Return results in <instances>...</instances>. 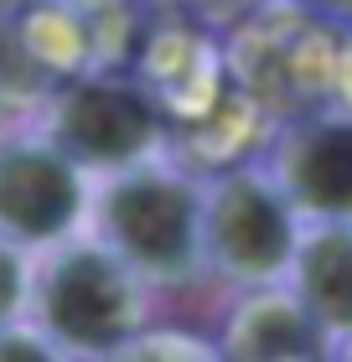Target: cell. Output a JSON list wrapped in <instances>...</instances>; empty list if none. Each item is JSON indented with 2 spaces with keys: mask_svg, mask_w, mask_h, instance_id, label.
Wrapping results in <instances>:
<instances>
[{
  "mask_svg": "<svg viewBox=\"0 0 352 362\" xmlns=\"http://www.w3.org/2000/svg\"><path fill=\"white\" fill-rule=\"evenodd\" d=\"M98 238L125 269L176 279L203 254V197L176 176H120L98 197Z\"/></svg>",
  "mask_w": 352,
  "mask_h": 362,
  "instance_id": "1",
  "label": "cell"
},
{
  "mask_svg": "<svg viewBox=\"0 0 352 362\" xmlns=\"http://www.w3.org/2000/svg\"><path fill=\"white\" fill-rule=\"evenodd\" d=\"M203 249L228 279L270 285L295 254V223L285 192L249 171L223 176L203 197Z\"/></svg>",
  "mask_w": 352,
  "mask_h": 362,
  "instance_id": "2",
  "label": "cell"
},
{
  "mask_svg": "<svg viewBox=\"0 0 352 362\" xmlns=\"http://www.w3.org/2000/svg\"><path fill=\"white\" fill-rule=\"evenodd\" d=\"M130 316H135V295H130V274L114 254L73 249L47 269L42 321L62 347L109 352L114 341H125Z\"/></svg>",
  "mask_w": 352,
  "mask_h": 362,
  "instance_id": "3",
  "label": "cell"
},
{
  "mask_svg": "<svg viewBox=\"0 0 352 362\" xmlns=\"http://www.w3.org/2000/svg\"><path fill=\"white\" fill-rule=\"evenodd\" d=\"M161 135L150 88L125 78H83L57 98V151L89 166H130Z\"/></svg>",
  "mask_w": 352,
  "mask_h": 362,
  "instance_id": "4",
  "label": "cell"
},
{
  "mask_svg": "<svg viewBox=\"0 0 352 362\" xmlns=\"http://www.w3.org/2000/svg\"><path fill=\"white\" fill-rule=\"evenodd\" d=\"M83 212V176L62 151H0V228L11 238H62Z\"/></svg>",
  "mask_w": 352,
  "mask_h": 362,
  "instance_id": "5",
  "label": "cell"
},
{
  "mask_svg": "<svg viewBox=\"0 0 352 362\" xmlns=\"http://www.w3.org/2000/svg\"><path fill=\"white\" fill-rule=\"evenodd\" d=\"M275 181L285 202L316 218H352V119H306L280 145Z\"/></svg>",
  "mask_w": 352,
  "mask_h": 362,
  "instance_id": "6",
  "label": "cell"
},
{
  "mask_svg": "<svg viewBox=\"0 0 352 362\" xmlns=\"http://www.w3.org/2000/svg\"><path fill=\"white\" fill-rule=\"evenodd\" d=\"M295 290L300 305L316 316L322 332H352V228L331 218V228L295 243Z\"/></svg>",
  "mask_w": 352,
  "mask_h": 362,
  "instance_id": "7",
  "label": "cell"
},
{
  "mask_svg": "<svg viewBox=\"0 0 352 362\" xmlns=\"http://www.w3.org/2000/svg\"><path fill=\"white\" fill-rule=\"evenodd\" d=\"M233 357H316L322 352V326L300 300L254 295L228 326Z\"/></svg>",
  "mask_w": 352,
  "mask_h": 362,
  "instance_id": "8",
  "label": "cell"
},
{
  "mask_svg": "<svg viewBox=\"0 0 352 362\" xmlns=\"http://www.w3.org/2000/svg\"><path fill=\"white\" fill-rule=\"evenodd\" d=\"M16 305H21V264L11 249H0V321H11Z\"/></svg>",
  "mask_w": 352,
  "mask_h": 362,
  "instance_id": "9",
  "label": "cell"
},
{
  "mask_svg": "<svg viewBox=\"0 0 352 362\" xmlns=\"http://www.w3.org/2000/svg\"><path fill=\"white\" fill-rule=\"evenodd\" d=\"M295 11H306V16H316V21H337V26H352V0H290Z\"/></svg>",
  "mask_w": 352,
  "mask_h": 362,
  "instance_id": "10",
  "label": "cell"
},
{
  "mask_svg": "<svg viewBox=\"0 0 352 362\" xmlns=\"http://www.w3.org/2000/svg\"><path fill=\"white\" fill-rule=\"evenodd\" d=\"M0 357H47V347H31L26 337H0Z\"/></svg>",
  "mask_w": 352,
  "mask_h": 362,
  "instance_id": "11",
  "label": "cell"
},
{
  "mask_svg": "<svg viewBox=\"0 0 352 362\" xmlns=\"http://www.w3.org/2000/svg\"><path fill=\"white\" fill-rule=\"evenodd\" d=\"M31 0H0V16H16V11H26Z\"/></svg>",
  "mask_w": 352,
  "mask_h": 362,
  "instance_id": "12",
  "label": "cell"
}]
</instances>
